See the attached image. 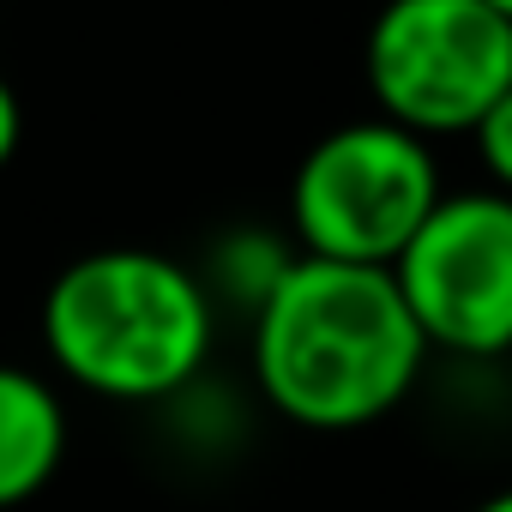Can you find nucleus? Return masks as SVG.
<instances>
[{"mask_svg":"<svg viewBox=\"0 0 512 512\" xmlns=\"http://www.w3.org/2000/svg\"><path fill=\"white\" fill-rule=\"evenodd\" d=\"M428 338L380 266L296 253L284 284L253 314V380L278 416L314 434H350L392 416L428 362Z\"/></svg>","mask_w":512,"mask_h":512,"instance_id":"nucleus-1","label":"nucleus"},{"mask_svg":"<svg viewBox=\"0 0 512 512\" xmlns=\"http://www.w3.org/2000/svg\"><path fill=\"white\" fill-rule=\"evenodd\" d=\"M211 290L151 247H97L43 296V344L67 380L115 404L181 392L211 356Z\"/></svg>","mask_w":512,"mask_h":512,"instance_id":"nucleus-2","label":"nucleus"},{"mask_svg":"<svg viewBox=\"0 0 512 512\" xmlns=\"http://www.w3.org/2000/svg\"><path fill=\"white\" fill-rule=\"evenodd\" d=\"M440 163L434 145L386 115L344 121L308 157L290 181V223L314 260L338 266H380L392 272L404 247L422 235V223L440 211Z\"/></svg>","mask_w":512,"mask_h":512,"instance_id":"nucleus-3","label":"nucleus"},{"mask_svg":"<svg viewBox=\"0 0 512 512\" xmlns=\"http://www.w3.org/2000/svg\"><path fill=\"white\" fill-rule=\"evenodd\" d=\"M386 121L434 139L476 133L512 91V25L488 0H386L362 43Z\"/></svg>","mask_w":512,"mask_h":512,"instance_id":"nucleus-4","label":"nucleus"},{"mask_svg":"<svg viewBox=\"0 0 512 512\" xmlns=\"http://www.w3.org/2000/svg\"><path fill=\"white\" fill-rule=\"evenodd\" d=\"M392 278L434 350L464 362L512 356V193H446Z\"/></svg>","mask_w":512,"mask_h":512,"instance_id":"nucleus-5","label":"nucleus"},{"mask_svg":"<svg viewBox=\"0 0 512 512\" xmlns=\"http://www.w3.org/2000/svg\"><path fill=\"white\" fill-rule=\"evenodd\" d=\"M67 452V410L49 392V380L0 362V512L25 506Z\"/></svg>","mask_w":512,"mask_h":512,"instance_id":"nucleus-6","label":"nucleus"},{"mask_svg":"<svg viewBox=\"0 0 512 512\" xmlns=\"http://www.w3.org/2000/svg\"><path fill=\"white\" fill-rule=\"evenodd\" d=\"M470 139H476V157H482L488 181H494L500 193H512V91L488 109V121H482Z\"/></svg>","mask_w":512,"mask_h":512,"instance_id":"nucleus-7","label":"nucleus"},{"mask_svg":"<svg viewBox=\"0 0 512 512\" xmlns=\"http://www.w3.org/2000/svg\"><path fill=\"white\" fill-rule=\"evenodd\" d=\"M19 139H25V109H19V91H13L7 79H0V169L13 163Z\"/></svg>","mask_w":512,"mask_h":512,"instance_id":"nucleus-8","label":"nucleus"},{"mask_svg":"<svg viewBox=\"0 0 512 512\" xmlns=\"http://www.w3.org/2000/svg\"><path fill=\"white\" fill-rule=\"evenodd\" d=\"M470 512H512V488H500V494H488V500H476Z\"/></svg>","mask_w":512,"mask_h":512,"instance_id":"nucleus-9","label":"nucleus"},{"mask_svg":"<svg viewBox=\"0 0 512 512\" xmlns=\"http://www.w3.org/2000/svg\"><path fill=\"white\" fill-rule=\"evenodd\" d=\"M488 7H494V13H500L506 25H512V0H488Z\"/></svg>","mask_w":512,"mask_h":512,"instance_id":"nucleus-10","label":"nucleus"}]
</instances>
